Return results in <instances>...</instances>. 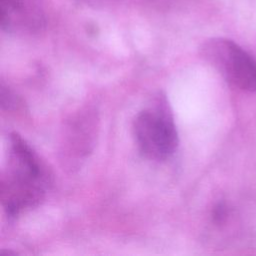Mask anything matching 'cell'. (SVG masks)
<instances>
[{"label":"cell","mask_w":256,"mask_h":256,"mask_svg":"<svg viewBox=\"0 0 256 256\" xmlns=\"http://www.w3.org/2000/svg\"><path fill=\"white\" fill-rule=\"evenodd\" d=\"M227 216H228V208H227V206L223 202L218 203L214 207L213 212H212L213 221L215 223H217V224L223 223L226 220Z\"/></svg>","instance_id":"cell-7"},{"label":"cell","mask_w":256,"mask_h":256,"mask_svg":"<svg viewBox=\"0 0 256 256\" xmlns=\"http://www.w3.org/2000/svg\"><path fill=\"white\" fill-rule=\"evenodd\" d=\"M133 134L138 149L150 160L164 161L176 152L179 144L177 127L164 94L155 95L136 115Z\"/></svg>","instance_id":"cell-2"},{"label":"cell","mask_w":256,"mask_h":256,"mask_svg":"<svg viewBox=\"0 0 256 256\" xmlns=\"http://www.w3.org/2000/svg\"><path fill=\"white\" fill-rule=\"evenodd\" d=\"M201 57L229 84L256 93V61L234 41L213 37L200 46Z\"/></svg>","instance_id":"cell-3"},{"label":"cell","mask_w":256,"mask_h":256,"mask_svg":"<svg viewBox=\"0 0 256 256\" xmlns=\"http://www.w3.org/2000/svg\"><path fill=\"white\" fill-rule=\"evenodd\" d=\"M2 31L15 36H33L46 27L43 0H0Z\"/></svg>","instance_id":"cell-4"},{"label":"cell","mask_w":256,"mask_h":256,"mask_svg":"<svg viewBox=\"0 0 256 256\" xmlns=\"http://www.w3.org/2000/svg\"><path fill=\"white\" fill-rule=\"evenodd\" d=\"M0 184L2 206L10 219L40 205L51 185V175L45 163L16 132L9 135Z\"/></svg>","instance_id":"cell-1"},{"label":"cell","mask_w":256,"mask_h":256,"mask_svg":"<svg viewBox=\"0 0 256 256\" xmlns=\"http://www.w3.org/2000/svg\"><path fill=\"white\" fill-rule=\"evenodd\" d=\"M80 1L86 3L87 5H91L94 7H102V6L112 3L114 0H80Z\"/></svg>","instance_id":"cell-8"},{"label":"cell","mask_w":256,"mask_h":256,"mask_svg":"<svg viewBox=\"0 0 256 256\" xmlns=\"http://www.w3.org/2000/svg\"><path fill=\"white\" fill-rule=\"evenodd\" d=\"M98 119L95 113L85 110L71 119L63 141V154L69 161H81L92 150Z\"/></svg>","instance_id":"cell-5"},{"label":"cell","mask_w":256,"mask_h":256,"mask_svg":"<svg viewBox=\"0 0 256 256\" xmlns=\"http://www.w3.org/2000/svg\"><path fill=\"white\" fill-rule=\"evenodd\" d=\"M0 102L2 109L5 110H13L17 109L20 104L19 97L3 82L1 83V92H0Z\"/></svg>","instance_id":"cell-6"}]
</instances>
